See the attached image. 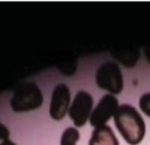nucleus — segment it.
<instances>
[{
	"label": "nucleus",
	"mask_w": 150,
	"mask_h": 145,
	"mask_svg": "<svg viewBox=\"0 0 150 145\" xmlns=\"http://www.w3.org/2000/svg\"><path fill=\"white\" fill-rule=\"evenodd\" d=\"M114 123L124 140L130 145L139 144L145 134V123L139 112L129 104L118 106Z\"/></svg>",
	"instance_id": "obj_1"
},
{
	"label": "nucleus",
	"mask_w": 150,
	"mask_h": 145,
	"mask_svg": "<svg viewBox=\"0 0 150 145\" xmlns=\"http://www.w3.org/2000/svg\"><path fill=\"white\" fill-rule=\"evenodd\" d=\"M42 102L43 96L40 88L34 82H23L15 88L11 106L15 112H25L40 108Z\"/></svg>",
	"instance_id": "obj_2"
},
{
	"label": "nucleus",
	"mask_w": 150,
	"mask_h": 145,
	"mask_svg": "<svg viewBox=\"0 0 150 145\" xmlns=\"http://www.w3.org/2000/svg\"><path fill=\"white\" fill-rule=\"evenodd\" d=\"M95 80L101 89L109 91L111 95L120 94L123 90V76L116 62L108 61L101 64L96 70Z\"/></svg>",
	"instance_id": "obj_3"
},
{
	"label": "nucleus",
	"mask_w": 150,
	"mask_h": 145,
	"mask_svg": "<svg viewBox=\"0 0 150 145\" xmlns=\"http://www.w3.org/2000/svg\"><path fill=\"white\" fill-rule=\"evenodd\" d=\"M93 109V97L89 92L80 90L69 108V117L74 122L75 126L80 127L86 124L88 118H90Z\"/></svg>",
	"instance_id": "obj_4"
},
{
	"label": "nucleus",
	"mask_w": 150,
	"mask_h": 145,
	"mask_svg": "<svg viewBox=\"0 0 150 145\" xmlns=\"http://www.w3.org/2000/svg\"><path fill=\"white\" fill-rule=\"evenodd\" d=\"M118 106H120L118 101L114 95H111V94L104 95L100 99L98 104L96 105V108L93 110V112L90 115V118H89L90 125L95 126V127L105 125V123L112 116H115Z\"/></svg>",
	"instance_id": "obj_5"
},
{
	"label": "nucleus",
	"mask_w": 150,
	"mask_h": 145,
	"mask_svg": "<svg viewBox=\"0 0 150 145\" xmlns=\"http://www.w3.org/2000/svg\"><path fill=\"white\" fill-rule=\"evenodd\" d=\"M70 102V92L66 84L61 83L57 84L50 98V106H49V115L53 119L60 120L66 116L67 110L69 109Z\"/></svg>",
	"instance_id": "obj_6"
},
{
	"label": "nucleus",
	"mask_w": 150,
	"mask_h": 145,
	"mask_svg": "<svg viewBox=\"0 0 150 145\" xmlns=\"http://www.w3.org/2000/svg\"><path fill=\"white\" fill-rule=\"evenodd\" d=\"M89 145H120L118 140L109 125L95 127L91 133Z\"/></svg>",
	"instance_id": "obj_7"
},
{
	"label": "nucleus",
	"mask_w": 150,
	"mask_h": 145,
	"mask_svg": "<svg viewBox=\"0 0 150 145\" xmlns=\"http://www.w3.org/2000/svg\"><path fill=\"white\" fill-rule=\"evenodd\" d=\"M80 139V132L75 127H67L61 136V145H76Z\"/></svg>",
	"instance_id": "obj_8"
},
{
	"label": "nucleus",
	"mask_w": 150,
	"mask_h": 145,
	"mask_svg": "<svg viewBox=\"0 0 150 145\" xmlns=\"http://www.w3.org/2000/svg\"><path fill=\"white\" fill-rule=\"evenodd\" d=\"M139 108L148 117H150V92L142 95L139 98Z\"/></svg>",
	"instance_id": "obj_9"
},
{
	"label": "nucleus",
	"mask_w": 150,
	"mask_h": 145,
	"mask_svg": "<svg viewBox=\"0 0 150 145\" xmlns=\"http://www.w3.org/2000/svg\"><path fill=\"white\" fill-rule=\"evenodd\" d=\"M9 137V130L7 129L6 125H4L2 123H0V139L6 140Z\"/></svg>",
	"instance_id": "obj_10"
},
{
	"label": "nucleus",
	"mask_w": 150,
	"mask_h": 145,
	"mask_svg": "<svg viewBox=\"0 0 150 145\" xmlns=\"http://www.w3.org/2000/svg\"><path fill=\"white\" fill-rule=\"evenodd\" d=\"M0 145H16V144L13 143V141L9 140V139H6V140H2V143H1Z\"/></svg>",
	"instance_id": "obj_11"
},
{
	"label": "nucleus",
	"mask_w": 150,
	"mask_h": 145,
	"mask_svg": "<svg viewBox=\"0 0 150 145\" xmlns=\"http://www.w3.org/2000/svg\"><path fill=\"white\" fill-rule=\"evenodd\" d=\"M145 55H146V58H148V61L150 62V47L145 49Z\"/></svg>",
	"instance_id": "obj_12"
}]
</instances>
